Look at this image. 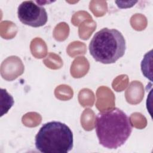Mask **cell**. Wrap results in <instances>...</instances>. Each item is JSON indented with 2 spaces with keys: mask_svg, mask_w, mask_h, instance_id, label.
I'll return each mask as SVG.
<instances>
[{
  "mask_svg": "<svg viewBox=\"0 0 153 153\" xmlns=\"http://www.w3.org/2000/svg\"><path fill=\"white\" fill-rule=\"evenodd\" d=\"M1 99H4L1 100V110L4 108L1 114V116L2 117L4 114L7 113L8 110L12 107L14 104V99L13 97L5 89L1 88Z\"/></svg>",
  "mask_w": 153,
  "mask_h": 153,
  "instance_id": "5b68a950",
  "label": "cell"
},
{
  "mask_svg": "<svg viewBox=\"0 0 153 153\" xmlns=\"http://www.w3.org/2000/svg\"><path fill=\"white\" fill-rule=\"evenodd\" d=\"M94 127L99 143L108 149H117L123 145L133 130L130 118L118 108L99 112Z\"/></svg>",
  "mask_w": 153,
  "mask_h": 153,
  "instance_id": "6da1fadb",
  "label": "cell"
},
{
  "mask_svg": "<svg viewBox=\"0 0 153 153\" xmlns=\"http://www.w3.org/2000/svg\"><path fill=\"white\" fill-rule=\"evenodd\" d=\"M17 16L23 24L33 27L42 26L48 20L45 8L33 1L22 2L18 7Z\"/></svg>",
  "mask_w": 153,
  "mask_h": 153,
  "instance_id": "277c9868",
  "label": "cell"
},
{
  "mask_svg": "<svg viewBox=\"0 0 153 153\" xmlns=\"http://www.w3.org/2000/svg\"><path fill=\"white\" fill-rule=\"evenodd\" d=\"M35 143L37 150L42 153H67L73 148V133L65 123L48 122L40 128Z\"/></svg>",
  "mask_w": 153,
  "mask_h": 153,
  "instance_id": "3957f363",
  "label": "cell"
},
{
  "mask_svg": "<svg viewBox=\"0 0 153 153\" xmlns=\"http://www.w3.org/2000/svg\"><path fill=\"white\" fill-rule=\"evenodd\" d=\"M88 49L91 56L96 62L111 64L124 55L126 43L119 30L105 27L94 35Z\"/></svg>",
  "mask_w": 153,
  "mask_h": 153,
  "instance_id": "7a4b0ae2",
  "label": "cell"
}]
</instances>
